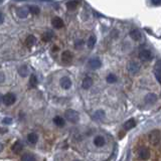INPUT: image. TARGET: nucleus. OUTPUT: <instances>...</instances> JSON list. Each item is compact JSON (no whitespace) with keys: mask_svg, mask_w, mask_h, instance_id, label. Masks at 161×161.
Instances as JSON below:
<instances>
[{"mask_svg":"<svg viewBox=\"0 0 161 161\" xmlns=\"http://www.w3.org/2000/svg\"><path fill=\"white\" fill-rule=\"evenodd\" d=\"M65 117L67 121L71 122V123H74V124L78 123L79 120H80V115H79V113L77 112V111L72 110V109H69V110L65 111Z\"/></svg>","mask_w":161,"mask_h":161,"instance_id":"nucleus-1","label":"nucleus"},{"mask_svg":"<svg viewBox=\"0 0 161 161\" xmlns=\"http://www.w3.org/2000/svg\"><path fill=\"white\" fill-rule=\"evenodd\" d=\"M160 131L159 130H152L149 133V141L152 145H157L160 141Z\"/></svg>","mask_w":161,"mask_h":161,"instance_id":"nucleus-2","label":"nucleus"},{"mask_svg":"<svg viewBox=\"0 0 161 161\" xmlns=\"http://www.w3.org/2000/svg\"><path fill=\"white\" fill-rule=\"evenodd\" d=\"M127 69H128L129 74L132 75V76H135V75H137L140 71V65L137 62H133L132 60V62L128 63Z\"/></svg>","mask_w":161,"mask_h":161,"instance_id":"nucleus-3","label":"nucleus"},{"mask_svg":"<svg viewBox=\"0 0 161 161\" xmlns=\"http://www.w3.org/2000/svg\"><path fill=\"white\" fill-rule=\"evenodd\" d=\"M15 101H16V97H15V95L12 94V93H7V94H5L3 96V100H2V102H3V104L5 106L13 105V104L15 103Z\"/></svg>","mask_w":161,"mask_h":161,"instance_id":"nucleus-4","label":"nucleus"},{"mask_svg":"<svg viewBox=\"0 0 161 161\" xmlns=\"http://www.w3.org/2000/svg\"><path fill=\"white\" fill-rule=\"evenodd\" d=\"M139 58L142 62H149L152 60V53L148 49H142L139 53Z\"/></svg>","mask_w":161,"mask_h":161,"instance_id":"nucleus-5","label":"nucleus"},{"mask_svg":"<svg viewBox=\"0 0 161 161\" xmlns=\"http://www.w3.org/2000/svg\"><path fill=\"white\" fill-rule=\"evenodd\" d=\"M138 157L141 160H147L150 157V150L147 147H142L138 151Z\"/></svg>","mask_w":161,"mask_h":161,"instance_id":"nucleus-6","label":"nucleus"},{"mask_svg":"<svg viewBox=\"0 0 161 161\" xmlns=\"http://www.w3.org/2000/svg\"><path fill=\"white\" fill-rule=\"evenodd\" d=\"M88 65H89V67L91 70H98L101 67L102 63L99 58H93L88 62Z\"/></svg>","mask_w":161,"mask_h":161,"instance_id":"nucleus-7","label":"nucleus"},{"mask_svg":"<svg viewBox=\"0 0 161 161\" xmlns=\"http://www.w3.org/2000/svg\"><path fill=\"white\" fill-rule=\"evenodd\" d=\"M60 87H62L63 89L69 90L70 88L72 87V81H71V79H70L69 77H63V78L60 79Z\"/></svg>","mask_w":161,"mask_h":161,"instance_id":"nucleus-8","label":"nucleus"},{"mask_svg":"<svg viewBox=\"0 0 161 161\" xmlns=\"http://www.w3.org/2000/svg\"><path fill=\"white\" fill-rule=\"evenodd\" d=\"M72 58H74V56L70 51H65L62 53V62L63 63H71Z\"/></svg>","mask_w":161,"mask_h":161,"instance_id":"nucleus-9","label":"nucleus"},{"mask_svg":"<svg viewBox=\"0 0 161 161\" xmlns=\"http://www.w3.org/2000/svg\"><path fill=\"white\" fill-rule=\"evenodd\" d=\"M154 75H155L157 81L161 84V60H157L154 67Z\"/></svg>","mask_w":161,"mask_h":161,"instance_id":"nucleus-10","label":"nucleus"},{"mask_svg":"<svg viewBox=\"0 0 161 161\" xmlns=\"http://www.w3.org/2000/svg\"><path fill=\"white\" fill-rule=\"evenodd\" d=\"M129 34H130V37L132 38L133 40H135V41H139V40H141V38H142L141 31L138 30V29H132Z\"/></svg>","mask_w":161,"mask_h":161,"instance_id":"nucleus-11","label":"nucleus"},{"mask_svg":"<svg viewBox=\"0 0 161 161\" xmlns=\"http://www.w3.org/2000/svg\"><path fill=\"white\" fill-rule=\"evenodd\" d=\"M144 101L146 104H153L157 101V96H156V94H154V93H149V94H147L146 96H145Z\"/></svg>","mask_w":161,"mask_h":161,"instance_id":"nucleus-12","label":"nucleus"},{"mask_svg":"<svg viewBox=\"0 0 161 161\" xmlns=\"http://www.w3.org/2000/svg\"><path fill=\"white\" fill-rule=\"evenodd\" d=\"M92 86H93L92 78H91V77H86V78L83 80V83H82V87H83V89L88 90V89H90Z\"/></svg>","mask_w":161,"mask_h":161,"instance_id":"nucleus-13","label":"nucleus"},{"mask_svg":"<svg viewBox=\"0 0 161 161\" xmlns=\"http://www.w3.org/2000/svg\"><path fill=\"white\" fill-rule=\"evenodd\" d=\"M105 117H106V114L103 110H97L96 112L94 113V115H93V118H94L95 120H97V121L104 120L105 119Z\"/></svg>","mask_w":161,"mask_h":161,"instance_id":"nucleus-14","label":"nucleus"},{"mask_svg":"<svg viewBox=\"0 0 161 161\" xmlns=\"http://www.w3.org/2000/svg\"><path fill=\"white\" fill-rule=\"evenodd\" d=\"M51 23H53V26L54 27V28H62V27L63 26V21L62 18L60 17H54L53 19V21H51Z\"/></svg>","mask_w":161,"mask_h":161,"instance_id":"nucleus-15","label":"nucleus"},{"mask_svg":"<svg viewBox=\"0 0 161 161\" xmlns=\"http://www.w3.org/2000/svg\"><path fill=\"white\" fill-rule=\"evenodd\" d=\"M136 125V121L134 119H129L124 123V129L125 130H131L132 128H134Z\"/></svg>","mask_w":161,"mask_h":161,"instance_id":"nucleus-16","label":"nucleus"},{"mask_svg":"<svg viewBox=\"0 0 161 161\" xmlns=\"http://www.w3.org/2000/svg\"><path fill=\"white\" fill-rule=\"evenodd\" d=\"M105 138L103 136H97L94 139V144L96 145L97 147H102L105 145Z\"/></svg>","mask_w":161,"mask_h":161,"instance_id":"nucleus-17","label":"nucleus"},{"mask_svg":"<svg viewBox=\"0 0 161 161\" xmlns=\"http://www.w3.org/2000/svg\"><path fill=\"white\" fill-rule=\"evenodd\" d=\"M17 15H18V17H20V18H25L27 17V15H28V10L25 8V7H19L17 9Z\"/></svg>","mask_w":161,"mask_h":161,"instance_id":"nucleus-18","label":"nucleus"},{"mask_svg":"<svg viewBox=\"0 0 161 161\" xmlns=\"http://www.w3.org/2000/svg\"><path fill=\"white\" fill-rule=\"evenodd\" d=\"M53 123L56 124V126H58V127H63V125H65V121L63 119L62 117L56 116V117H54V118H53Z\"/></svg>","mask_w":161,"mask_h":161,"instance_id":"nucleus-19","label":"nucleus"},{"mask_svg":"<svg viewBox=\"0 0 161 161\" xmlns=\"http://www.w3.org/2000/svg\"><path fill=\"white\" fill-rule=\"evenodd\" d=\"M21 160L22 161H36V158L34 157V155H32V154L25 153L22 155Z\"/></svg>","mask_w":161,"mask_h":161,"instance_id":"nucleus-20","label":"nucleus"},{"mask_svg":"<svg viewBox=\"0 0 161 161\" xmlns=\"http://www.w3.org/2000/svg\"><path fill=\"white\" fill-rule=\"evenodd\" d=\"M27 140H28V142H30L31 144H35L38 140V136L36 135L35 133H30V134H28V136H27Z\"/></svg>","mask_w":161,"mask_h":161,"instance_id":"nucleus-21","label":"nucleus"},{"mask_svg":"<svg viewBox=\"0 0 161 161\" xmlns=\"http://www.w3.org/2000/svg\"><path fill=\"white\" fill-rule=\"evenodd\" d=\"M96 41H97L96 36L91 35L90 37H89V39H88V41H87L88 47H89V49H93V47L95 46V44H96Z\"/></svg>","mask_w":161,"mask_h":161,"instance_id":"nucleus-22","label":"nucleus"},{"mask_svg":"<svg viewBox=\"0 0 161 161\" xmlns=\"http://www.w3.org/2000/svg\"><path fill=\"white\" fill-rule=\"evenodd\" d=\"M35 44V37L33 35H28L26 37V40H25V44L27 45L28 47H31L33 44Z\"/></svg>","mask_w":161,"mask_h":161,"instance_id":"nucleus-23","label":"nucleus"},{"mask_svg":"<svg viewBox=\"0 0 161 161\" xmlns=\"http://www.w3.org/2000/svg\"><path fill=\"white\" fill-rule=\"evenodd\" d=\"M18 74L20 75L21 77H26L28 75V69H27L26 65H21V67L18 69Z\"/></svg>","mask_w":161,"mask_h":161,"instance_id":"nucleus-24","label":"nucleus"},{"mask_svg":"<svg viewBox=\"0 0 161 161\" xmlns=\"http://www.w3.org/2000/svg\"><path fill=\"white\" fill-rule=\"evenodd\" d=\"M78 5H79V2H77V1L67 2V8L69 9V10H75V9L78 7Z\"/></svg>","mask_w":161,"mask_h":161,"instance_id":"nucleus-25","label":"nucleus"},{"mask_svg":"<svg viewBox=\"0 0 161 161\" xmlns=\"http://www.w3.org/2000/svg\"><path fill=\"white\" fill-rule=\"evenodd\" d=\"M29 12L32 13V14H34V15H37V14H39L40 9L36 5H30L29 6Z\"/></svg>","mask_w":161,"mask_h":161,"instance_id":"nucleus-26","label":"nucleus"},{"mask_svg":"<svg viewBox=\"0 0 161 161\" xmlns=\"http://www.w3.org/2000/svg\"><path fill=\"white\" fill-rule=\"evenodd\" d=\"M107 82L108 83H110V84H114V83H116L117 82V77H116V75H114V74H109L108 76H107Z\"/></svg>","mask_w":161,"mask_h":161,"instance_id":"nucleus-27","label":"nucleus"},{"mask_svg":"<svg viewBox=\"0 0 161 161\" xmlns=\"http://www.w3.org/2000/svg\"><path fill=\"white\" fill-rule=\"evenodd\" d=\"M22 148H23V146H22V144L20 143V142H16V143L12 146V150L16 153L20 152V151L22 150Z\"/></svg>","mask_w":161,"mask_h":161,"instance_id":"nucleus-28","label":"nucleus"},{"mask_svg":"<svg viewBox=\"0 0 161 161\" xmlns=\"http://www.w3.org/2000/svg\"><path fill=\"white\" fill-rule=\"evenodd\" d=\"M53 32H51V31H45V32L42 34L41 38L44 40V41H49V40L51 39V37H53Z\"/></svg>","mask_w":161,"mask_h":161,"instance_id":"nucleus-29","label":"nucleus"},{"mask_svg":"<svg viewBox=\"0 0 161 161\" xmlns=\"http://www.w3.org/2000/svg\"><path fill=\"white\" fill-rule=\"evenodd\" d=\"M36 85H37V79H36V77L34 75H32V76L30 77V80H29V86L34 88Z\"/></svg>","mask_w":161,"mask_h":161,"instance_id":"nucleus-30","label":"nucleus"},{"mask_svg":"<svg viewBox=\"0 0 161 161\" xmlns=\"http://www.w3.org/2000/svg\"><path fill=\"white\" fill-rule=\"evenodd\" d=\"M3 124H11V122H12V119H11V118H8V117H6V118H4L3 119Z\"/></svg>","mask_w":161,"mask_h":161,"instance_id":"nucleus-31","label":"nucleus"},{"mask_svg":"<svg viewBox=\"0 0 161 161\" xmlns=\"http://www.w3.org/2000/svg\"><path fill=\"white\" fill-rule=\"evenodd\" d=\"M83 44H84V41H83L82 39L78 40V41H76V44H75V45H76L77 47H80V46H82Z\"/></svg>","mask_w":161,"mask_h":161,"instance_id":"nucleus-32","label":"nucleus"},{"mask_svg":"<svg viewBox=\"0 0 161 161\" xmlns=\"http://www.w3.org/2000/svg\"><path fill=\"white\" fill-rule=\"evenodd\" d=\"M3 20H4V16H3V14H2L1 12H0V24L3 22Z\"/></svg>","mask_w":161,"mask_h":161,"instance_id":"nucleus-33","label":"nucleus"},{"mask_svg":"<svg viewBox=\"0 0 161 161\" xmlns=\"http://www.w3.org/2000/svg\"><path fill=\"white\" fill-rule=\"evenodd\" d=\"M3 81H4V75L2 74V72H0V83Z\"/></svg>","mask_w":161,"mask_h":161,"instance_id":"nucleus-34","label":"nucleus"},{"mask_svg":"<svg viewBox=\"0 0 161 161\" xmlns=\"http://www.w3.org/2000/svg\"><path fill=\"white\" fill-rule=\"evenodd\" d=\"M151 3L154 4V5H159L161 2H160V1H151Z\"/></svg>","mask_w":161,"mask_h":161,"instance_id":"nucleus-35","label":"nucleus"},{"mask_svg":"<svg viewBox=\"0 0 161 161\" xmlns=\"http://www.w3.org/2000/svg\"><path fill=\"white\" fill-rule=\"evenodd\" d=\"M2 100H3V97H2V95H1V94H0V104H1Z\"/></svg>","mask_w":161,"mask_h":161,"instance_id":"nucleus-36","label":"nucleus"},{"mask_svg":"<svg viewBox=\"0 0 161 161\" xmlns=\"http://www.w3.org/2000/svg\"><path fill=\"white\" fill-rule=\"evenodd\" d=\"M1 149H2V145L0 144V150H1Z\"/></svg>","mask_w":161,"mask_h":161,"instance_id":"nucleus-37","label":"nucleus"},{"mask_svg":"<svg viewBox=\"0 0 161 161\" xmlns=\"http://www.w3.org/2000/svg\"><path fill=\"white\" fill-rule=\"evenodd\" d=\"M2 3H3V1H0V4H2Z\"/></svg>","mask_w":161,"mask_h":161,"instance_id":"nucleus-38","label":"nucleus"},{"mask_svg":"<svg viewBox=\"0 0 161 161\" xmlns=\"http://www.w3.org/2000/svg\"><path fill=\"white\" fill-rule=\"evenodd\" d=\"M74 161H81V160H74Z\"/></svg>","mask_w":161,"mask_h":161,"instance_id":"nucleus-39","label":"nucleus"}]
</instances>
